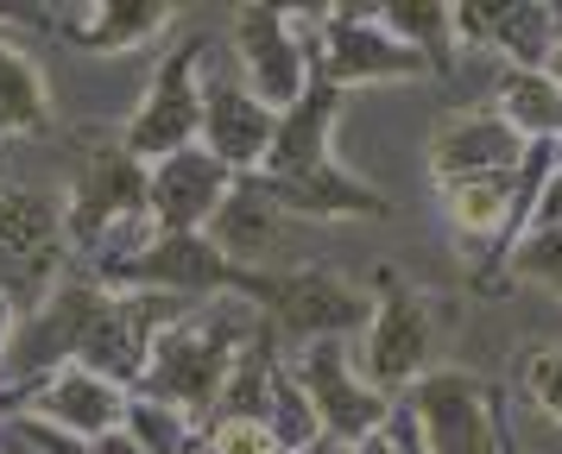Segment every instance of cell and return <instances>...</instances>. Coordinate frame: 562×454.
Here are the masks:
<instances>
[{
  "label": "cell",
  "instance_id": "obj_5",
  "mask_svg": "<svg viewBox=\"0 0 562 454\" xmlns=\"http://www.w3.org/2000/svg\"><path fill=\"white\" fill-rule=\"evenodd\" d=\"M234 70L247 82L259 107H297L316 82V57H310V25H297L279 7H240L234 13Z\"/></svg>",
  "mask_w": 562,
  "mask_h": 454
},
{
  "label": "cell",
  "instance_id": "obj_13",
  "mask_svg": "<svg viewBox=\"0 0 562 454\" xmlns=\"http://www.w3.org/2000/svg\"><path fill=\"white\" fill-rule=\"evenodd\" d=\"M228 190H234V171L222 158H209L203 146L171 151V158H158L153 171H146L158 234H203L209 215L228 202Z\"/></svg>",
  "mask_w": 562,
  "mask_h": 454
},
{
  "label": "cell",
  "instance_id": "obj_4",
  "mask_svg": "<svg viewBox=\"0 0 562 454\" xmlns=\"http://www.w3.org/2000/svg\"><path fill=\"white\" fill-rule=\"evenodd\" d=\"M64 202L32 190V183H0V291L13 303L52 297V277L64 265Z\"/></svg>",
  "mask_w": 562,
  "mask_h": 454
},
{
  "label": "cell",
  "instance_id": "obj_22",
  "mask_svg": "<svg viewBox=\"0 0 562 454\" xmlns=\"http://www.w3.org/2000/svg\"><path fill=\"white\" fill-rule=\"evenodd\" d=\"M380 25L430 70H449L456 57V7H380Z\"/></svg>",
  "mask_w": 562,
  "mask_h": 454
},
{
  "label": "cell",
  "instance_id": "obj_25",
  "mask_svg": "<svg viewBox=\"0 0 562 454\" xmlns=\"http://www.w3.org/2000/svg\"><path fill=\"white\" fill-rule=\"evenodd\" d=\"M518 277H537L562 291V227H531L525 247H518Z\"/></svg>",
  "mask_w": 562,
  "mask_h": 454
},
{
  "label": "cell",
  "instance_id": "obj_29",
  "mask_svg": "<svg viewBox=\"0 0 562 454\" xmlns=\"http://www.w3.org/2000/svg\"><path fill=\"white\" fill-rule=\"evenodd\" d=\"M95 454H146V449H139L133 435H121V429H108L102 442H95Z\"/></svg>",
  "mask_w": 562,
  "mask_h": 454
},
{
  "label": "cell",
  "instance_id": "obj_27",
  "mask_svg": "<svg viewBox=\"0 0 562 454\" xmlns=\"http://www.w3.org/2000/svg\"><path fill=\"white\" fill-rule=\"evenodd\" d=\"M531 227H562V158L550 164V177H543V190L531 202Z\"/></svg>",
  "mask_w": 562,
  "mask_h": 454
},
{
  "label": "cell",
  "instance_id": "obj_24",
  "mask_svg": "<svg viewBox=\"0 0 562 454\" xmlns=\"http://www.w3.org/2000/svg\"><path fill=\"white\" fill-rule=\"evenodd\" d=\"M196 454H284V449L272 442L266 417H222V423L203 429V449Z\"/></svg>",
  "mask_w": 562,
  "mask_h": 454
},
{
  "label": "cell",
  "instance_id": "obj_14",
  "mask_svg": "<svg viewBox=\"0 0 562 454\" xmlns=\"http://www.w3.org/2000/svg\"><path fill=\"white\" fill-rule=\"evenodd\" d=\"M518 164H525V139H518L493 107H468V114H456V121L436 126V139H430L436 183H461V177H512Z\"/></svg>",
  "mask_w": 562,
  "mask_h": 454
},
{
  "label": "cell",
  "instance_id": "obj_20",
  "mask_svg": "<svg viewBox=\"0 0 562 454\" xmlns=\"http://www.w3.org/2000/svg\"><path fill=\"white\" fill-rule=\"evenodd\" d=\"M121 435H133V442H139L146 454H196V442H203V429L190 423L178 404L146 398V391H133V398H127Z\"/></svg>",
  "mask_w": 562,
  "mask_h": 454
},
{
  "label": "cell",
  "instance_id": "obj_6",
  "mask_svg": "<svg viewBox=\"0 0 562 454\" xmlns=\"http://www.w3.org/2000/svg\"><path fill=\"white\" fill-rule=\"evenodd\" d=\"M430 353H436V303L417 291H385V303H373L367 322V385L380 398H405L411 385L430 378Z\"/></svg>",
  "mask_w": 562,
  "mask_h": 454
},
{
  "label": "cell",
  "instance_id": "obj_3",
  "mask_svg": "<svg viewBox=\"0 0 562 454\" xmlns=\"http://www.w3.org/2000/svg\"><path fill=\"white\" fill-rule=\"evenodd\" d=\"M203 240L222 252L234 277H291L304 265V222L284 215L254 177H234L228 202L209 215Z\"/></svg>",
  "mask_w": 562,
  "mask_h": 454
},
{
  "label": "cell",
  "instance_id": "obj_19",
  "mask_svg": "<svg viewBox=\"0 0 562 454\" xmlns=\"http://www.w3.org/2000/svg\"><path fill=\"white\" fill-rule=\"evenodd\" d=\"M52 114V89L20 45L0 38V133H38Z\"/></svg>",
  "mask_w": 562,
  "mask_h": 454
},
{
  "label": "cell",
  "instance_id": "obj_28",
  "mask_svg": "<svg viewBox=\"0 0 562 454\" xmlns=\"http://www.w3.org/2000/svg\"><path fill=\"white\" fill-rule=\"evenodd\" d=\"M20 316H26V309H20V303H13L7 291H0V366H7V353H13V334H20Z\"/></svg>",
  "mask_w": 562,
  "mask_h": 454
},
{
  "label": "cell",
  "instance_id": "obj_10",
  "mask_svg": "<svg viewBox=\"0 0 562 454\" xmlns=\"http://www.w3.org/2000/svg\"><path fill=\"white\" fill-rule=\"evenodd\" d=\"M240 291L259 297L291 334L304 341H341V328L373 322V303H360L329 272H291V277H240Z\"/></svg>",
  "mask_w": 562,
  "mask_h": 454
},
{
  "label": "cell",
  "instance_id": "obj_8",
  "mask_svg": "<svg viewBox=\"0 0 562 454\" xmlns=\"http://www.w3.org/2000/svg\"><path fill=\"white\" fill-rule=\"evenodd\" d=\"M316 70L329 89H348V82H398V76H424L430 64L405 50L392 32L380 25V13H329L316 25Z\"/></svg>",
  "mask_w": 562,
  "mask_h": 454
},
{
  "label": "cell",
  "instance_id": "obj_2",
  "mask_svg": "<svg viewBox=\"0 0 562 454\" xmlns=\"http://www.w3.org/2000/svg\"><path fill=\"white\" fill-rule=\"evenodd\" d=\"M203 38H183V45L165 50V64L153 70L127 133H121V151L133 164L153 171L158 158L203 146Z\"/></svg>",
  "mask_w": 562,
  "mask_h": 454
},
{
  "label": "cell",
  "instance_id": "obj_30",
  "mask_svg": "<svg viewBox=\"0 0 562 454\" xmlns=\"http://www.w3.org/2000/svg\"><path fill=\"white\" fill-rule=\"evenodd\" d=\"M543 76H550V82L562 89V38H557V50H550V64H543Z\"/></svg>",
  "mask_w": 562,
  "mask_h": 454
},
{
  "label": "cell",
  "instance_id": "obj_26",
  "mask_svg": "<svg viewBox=\"0 0 562 454\" xmlns=\"http://www.w3.org/2000/svg\"><path fill=\"white\" fill-rule=\"evenodd\" d=\"M525 385H531L537 410L562 423V353H537V360H531V373H525Z\"/></svg>",
  "mask_w": 562,
  "mask_h": 454
},
{
  "label": "cell",
  "instance_id": "obj_11",
  "mask_svg": "<svg viewBox=\"0 0 562 454\" xmlns=\"http://www.w3.org/2000/svg\"><path fill=\"white\" fill-rule=\"evenodd\" d=\"M411 410L430 454H499L506 442L486 391L461 373H430L424 385H411Z\"/></svg>",
  "mask_w": 562,
  "mask_h": 454
},
{
  "label": "cell",
  "instance_id": "obj_18",
  "mask_svg": "<svg viewBox=\"0 0 562 454\" xmlns=\"http://www.w3.org/2000/svg\"><path fill=\"white\" fill-rule=\"evenodd\" d=\"M499 121L537 146V139H562V89L543 70H499Z\"/></svg>",
  "mask_w": 562,
  "mask_h": 454
},
{
  "label": "cell",
  "instance_id": "obj_7",
  "mask_svg": "<svg viewBox=\"0 0 562 454\" xmlns=\"http://www.w3.org/2000/svg\"><path fill=\"white\" fill-rule=\"evenodd\" d=\"M291 373H297V385H304V398L316 404L323 435L341 442V449H355L360 435H373V429L385 423V410L398 404V398H380L367 378H355L341 341H304V360H297Z\"/></svg>",
  "mask_w": 562,
  "mask_h": 454
},
{
  "label": "cell",
  "instance_id": "obj_32",
  "mask_svg": "<svg viewBox=\"0 0 562 454\" xmlns=\"http://www.w3.org/2000/svg\"><path fill=\"white\" fill-rule=\"evenodd\" d=\"M499 454H518V449H512V435H506V442H499Z\"/></svg>",
  "mask_w": 562,
  "mask_h": 454
},
{
  "label": "cell",
  "instance_id": "obj_9",
  "mask_svg": "<svg viewBox=\"0 0 562 454\" xmlns=\"http://www.w3.org/2000/svg\"><path fill=\"white\" fill-rule=\"evenodd\" d=\"M127 398H133L127 385L89 373V366H57V373L32 378L26 391L13 398V410H32V417H45L52 429H64V435H77V442L95 449L108 429H121Z\"/></svg>",
  "mask_w": 562,
  "mask_h": 454
},
{
  "label": "cell",
  "instance_id": "obj_16",
  "mask_svg": "<svg viewBox=\"0 0 562 454\" xmlns=\"http://www.w3.org/2000/svg\"><path fill=\"white\" fill-rule=\"evenodd\" d=\"M171 25V7H146V0H121V7H82L70 20V45H82L89 57H127L146 50Z\"/></svg>",
  "mask_w": 562,
  "mask_h": 454
},
{
  "label": "cell",
  "instance_id": "obj_17",
  "mask_svg": "<svg viewBox=\"0 0 562 454\" xmlns=\"http://www.w3.org/2000/svg\"><path fill=\"white\" fill-rule=\"evenodd\" d=\"M512 177H461V183H442V208H449L456 234L486 240V234H518L525 227V208L512 196Z\"/></svg>",
  "mask_w": 562,
  "mask_h": 454
},
{
  "label": "cell",
  "instance_id": "obj_31",
  "mask_svg": "<svg viewBox=\"0 0 562 454\" xmlns=\"http://www.w3.org/2000/svg\"><path fill=\"white\" fill-rule=\"evenodd\" d=\"M304 454H348V449H341V442H329V435H323V442H316V449H304Z\"/></svg>",
  "mask_w": 562,
  "mask_h": 454
},
{
  "label": "cell",
  "instance_id": "obj_21",
  "mask_svg": "<svg viewBox=\"0 0 562 454\" xmlns=\"http://www.w3.org/2000/svg\"><path fill=\"white\" fill-rule=\"evenodd\" d=\"M266 429H272V442H279L284 454H304L323 442V423H316V404L304 398V385H297V373L279 360V373H272V391H266Z\"/></svg>",
  "mask_w": 562,
  "mask_h": 454
},
{
  "label": "cell",
  "instance_id": "obj_12",
  "mask_svg": "<svg viewBox=\"0 0 562 454\" xmlns=\"http://www.w3.org/2000/svg\"><path fill=\"white\" fill-rule=\"evenodd\" d=\"M272 133H279V114L247 95L240 70L215 76L203 64V151L209 158H222L234 177H254L266 164V151H272Z\"/></svg>",
  "mask_w": 562,
  "mask_h": 454
},
{
  "label": "cell",
  "instance_id": "obj_1",
  "mask_svg": "<svg viewBox=\"0 0 562 454\" xmlns=\"http://www.w3.org/2000/svg\"><path fill=\"white\" fill-rule=\"evenodd\" d=\"M259 334L254 309L240 297H215L203 309H190L178 328H165L153 341V360H146V378L133 385V391H146V398H165L178 404L190 423L203 429L215 398H222V385H228L234 360L240 348Z\"/></svg>",
  "mask_w": 562,
  "mask_h": 454
},
{
  "label": "cell",
  "instance_id": "obj_15",
  "mask_svg": "<svg viewBox=\"0 0 562 454\" xmlns=\"http://www.w3.org/2000/svg\"><path fill=\"white\" fill-rule=\"evenodd\" d=\"M335 101H341V89H329V82H310V95L297 101V107H284V114H279L272 151H266V164H259L254 177H272V183H297V177L323 171V164H329Z\"/></svg>",
  "mask_w": 562,
  "mask_h": 454
},
{
  "label": "cell",
  "instance_id": "obj_23",
  "mask_svg": "<svg viewBox=\"0 0 562 454\" xmlns=\"http://www.w3.org/2000/svg\"><path fill=\"white\" fill-rule=\"evenodd\" d=\"M0 454H95V449L77 442V435H64V429H52L32 410H0Z\"/></svg>",
  "mask_w": 562,
  "mask_h": 454
}]
</instances>
